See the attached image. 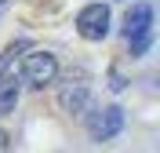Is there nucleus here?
<instances>
[{
	"label": "nucleus",
	"instance_id": "nucleus-6",
	"mask_svg": "<svg viewBox=\"0 0 160 153\" xmlns=\"http://www.w3.org/2000/svg\"><path fill=\"white\" fill-rule=\"evenodd\" d=\"M15 102H18V84L11 80V77H8V80L0 77V117L15 110Z\"/></svg>",
	"mask_w": 160,
	"mask_h": 153
},
{
	"label": "nucleus",
	"instance_id": "nucleus-2",
	"mask_svg": "<svg viewBox=\"0 0 160 153\" xmlns=\"http://www.w3.org/2000/svg\"><path fill=\"white\" fill-rule=\"evenodd\" d=\"M109 22H113V15L106 4H88L77 15V29L84 40H102V37H109Z\"/></svg>",
	"mask_w": 160,
	"mask_h": 153
},
{
	"label": "nucleus",
	"instance_id": "nucleus-1",
	"mask_svg": "<svg viewBox=\"0 0 160 153\" xmlns=\"http://www.w3.org/2000/svg\"><path fill=\"white\" fill-rule=\"evenodd\" d=\"M55 77H58L55 55H48V51L26 55V62H22V80L29 84V88H48V84H55Z\"/></svg>",
	"mask_w": 160,
	"mask_h": 153
},
{
	"label": "nucleus",
	"instance_id": "nucleus-7",
	"mask_svg": "<svg viewBox=\"0 0 160 153\" xmlns=\"http://www.w3.org/2000/svg\"><path fill=\"white\" fill-rule=\"evenodd\" d=\"M18 51H26V40H15L11 48H4V51H0V77H4V73H8L11 66H15V59H18Z\"/></svg>",
	"mask_w": 160,
	"mask_h": 153
},
{
	"label": "nucleus",
	"instance_id": "nucleus-3",
	"mask_svg": "<svg viewBox=\"0 0 160 153\" xmlns=\"http://www.w3.org/2000/svg\"><path fill=\"white\" fill-rule=\"evenodd\" d=\"M58 102L66 113H84L91 102V88H88V77L84 73H69L58 88Z\"/></svg>",
	"mask_w": 160,
	"mask_h": 153
},
{
	"label": "nucleus",
	"instance_id": "nucleus-9",
	"mask_svg": "<svg viewBox=\"0 0 160 153\" xmlns=\"http://www.w3.org/2000/svg\"><path fill=\"white\" fill-rule=\"evenodd\" d=\"M0 153H8V135L0 131Z\"/></svg>",
	"mask_w": 160,
	"mask_h": 153
},
{
	"label": "nucleus",
	"instance_id": "nucleus-8",
	"mask_svg": "<svg viewBox=\"0 0 160 153\" xmlns=\"http://www.w3.org/2000/svg\"><path fill=\"white\" fill-rule=\"evenodd\" d=\"M149 40H153L149 33H142V37H135V40H131V55H142V51L149 48Z\"/></svg>",
	"mask_w": 160,
	"mask_h": 153
},
{
	"label": "nucleus",
	"instance_id": "nucleus-5",
	"mask_svg": "<svg viewBox=\"0 0 160 153\" xmlns=\"http://www.w3.org/2000/svg\"><path fill=\"white\" fill-rule=\"evenodd\" d=\"M149 22H153V11L149 4H135V8L124 15V37H142V33H149Z\"/></svg>",
	"mask_w": 160,
	"mask_h": 153
},
{
	"label": "nucleus",
	"instance_id": "nucleus-4",
	"mask_svg": "<svg viewBox=\"0 0 160 153\" xmlns=\"http://www.w3.org/2000/svg\"><path fill=\"white\" fill-rule=\"evenodd\" d=\"M88 128H91V139L109 142L113 135H120V128H124V110H120V106H106V110L91 113Z\"/></svg>",
	"mask_w": 160,
	"mask_h": 153
}]
</instances>
